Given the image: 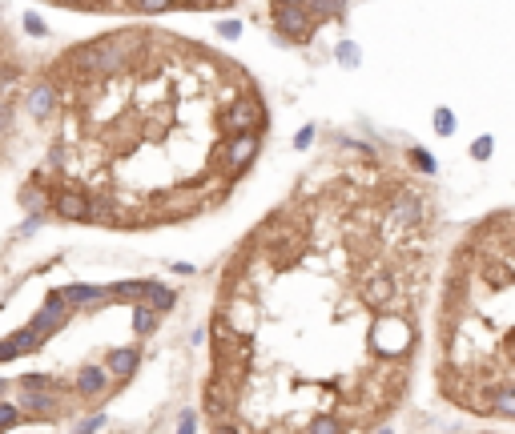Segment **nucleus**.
<instances>
[{
  "instance_id": "obj_2",
  "label": "nucleus",
  "mask_w": 515,
  "mask_h": 434,
  "mask_svg": "<svg viewBox=\"0 0 515 434\" xmlns=\"http://www.w3.org/2000/svg\"><path fill=\"white\" fill-rule=\"evenodd\" d=\"M37 161L21 201L105 234L201 222L250 177L270 137L258 76L162 25H121L37 64L25 105Z\"/></svg>"
},
{
  "instance_id": "obj_5",
  "label": "nucleus",
  "mask_w": 515,
  "mask_h": 434,
  "mask_svg": "<svg viewBox=\"0 0 515 434\" xmlns=\"http://www.w3.org/2000/svg\"><path fill=\"white\" fill-rule=\"evenodd\" d=\"M37 4L77 16H121L129 25H149L153 16L226 13V8H238L242 0H37Z\"/></svg>"
},
{
  "instance_id": "obj_4",
  "label": "nucleus",
  "mask_w": 515,
  "mask_h": 434,
  "mask_svg": "<svg viewBox=\"0 0 515 434\" xmlns=\"http://www.w3.org/2000/svg\"><path fill=\"white\" fill-rule=\"evenodd\" d=\"M33 73L37 64L21 49V40L13 37V28L0 16V161L9 157L16 145V137L25 129V105L28 88H33Z\"/></svg>"
},
{
  "instance_id": "obj_3",
  "label": "nucleus",
  "mask_w": 515,
  "mask_h": 434,
  "mask_svg": "<svg viewBox=\"0 0 515 434\" xmlns=\"http://www.w3.org/2000/svg\"><path fill=\"white\" fill-rule=\"evenodd\" d=\"M435 390L451 410L507 426L515 418V213L475 217L435 270Z\"/></svg>"
},
{
  "instance_id": "obj_1",
  "label": "nucleus",
  "mask_w": 515,
  "mask_h": 434,
  "mask_svg": "<svg viewBox=\"0 0 515 434\" xmlns=\"http://www.w3.org/2000/svg\"><path fill=\"white\" fill-rule=\"evenodd\" d=\"M435 270L439 198L411 153L315 157L217 273L205 434H383L415 386Z\"/></svg>"
},
{
  "instance_id": "obj_6",
  "label": "nucleus",
  "mask_w": 515,
  "mask_h": 434,
  "mask_svg": "<svg viewBox=\"0 0 515 434\" xmlns=\"http://www.w3.org/2000/svg\"><path fill=\"white\" fill-rule=\"evenodd\" d=\"M475 434H507V430H475Z\"/></svg>"
}]
</instances>
